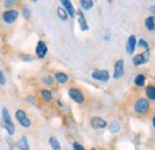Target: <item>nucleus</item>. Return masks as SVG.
<instances>
[{"label":"nucleus","instance_id":"f257e3e1","mask_svg":"<svg viewBox=\"0 0 155 150\" xmlns=\"http://www.w3.org/2000/svg\"><path fill=\"white\" fill-rule=\"evenodd\" d=\"M150 111V103L149 99L144 98V96H140L137 98L134 103V112L138 116H144Z\"/></svg>","mask_w":155,"mask_h":150},{"label":"nucleus","instance_id":"f03ea898","mask_svg":"<svg viewBox=\"0 0 155 150\" xmlns=\"http://www.w3.org/2000/svg\"><path fill=\"white\" fill-rule=\"evenodd\" d=\"M68 95L77 104H84L85 103V95L82 93V91L78 87H69L68 88Z\"/></svg>","mask_w":155,"mask_h":150},{"label":"nucleus","instance_id":"7ed1b4c3","mask_svg":"<svg viewBox=\"0 0 155 150\" xmlns=\"http://www.w3.org/2000/svg\"><path fill=\"white\" fill-rule=\"evenodd\" d=\"M16 118H17L18 123H19L23 128L29 129V128L31 126V120H30V118H28L25 111H23V110H17V111H16Z\"/></svg>","mask_w":155,"mask_h":150},{"label":"nucleus","instance_id":"20e7f679","mask_svg":"<svg viewBox=\"0 0 155 150\" xmlns=\"http://www.w3.org/2000/svg\"><path fill=\"white\" fill-rule=\"evenodd\" d=\"M18 16H19V12H18L17 10L11 8V10L5 11L1 17H2V20H4L6 24H13V23L17 20Z\"/></svg>","mask_w":155,"mask_h":150},{"label":"nucleus","instance_id":"39448f33","mask_svg":"<svg viewBox=\"0 0 155 150\" xmlns=\"http://www.w3.org/2000/svg\"><path fill=\"white\" fill-rule=\"evenodd\" d=\"M150 58V51H143L141 54H137L133 57V64L134 66H142L146 64Z\"/></svg>","mask_w":155,"mask_h":150},{"label":"nucleus","instance_id":"423d86ee","mask_svg":"<svg viewBox=\"0 0 155 150\" xmlns=\"http://www.w3.org/2000/svg\"><path fill=\"white\" fill-rule=\"evenodd\" d=\"M92 77L97 81L101 82H107L110 80V73L106 69H94L92 72Z\"/></svg>","mask_w":155,"mask_h":150},{"label":"nucleus","instance_id":"0eeeda50","mask_svg":"<svg viewBox=\"0 0 155 150\" xmlns=\"http://www.w3.org/2000/svg\"><path fill=\"white\" fill-rule=\"evenodd\" d=\"M124 75V61L120 58V60H117L116 63H115V67H114V79H120L122 76Z\"/></svg>","mask_w":155,"mask_h":150},{"label":"nucleus","instance_id":"6e6552de","mask_svg":"<svg viewBox=\"0 0 155 150\" xmlns=\"http://www.w3.org/2000/svg\"><path fill=\"white\" fill-rule=\"evenodd\" d=\"M90 124L93 129H105L107 126V122L101 117H92Z\"/></svg>","mask_w":155,"mask_h":150},{"label":"nucleus","instance_id":"1a4fd4ad","mask_svg":"<svg viewBox=\"0 0 155 150\" xmlns=\"http://www.w3.org/2000/svg\"><path fill=\"white\" fill-rule=\"evenodd\" d=\"M47 53H48V47H47L45 42L38 41V43L36 45V55H37V57L42 60V58L47 56Z\"/></svg>","mask_w":155,"mask_h":150},{"label":"nucleus","instance_id":"9d476101","mask_svg":"<svg viewBox=\"0 0 155 150\" xmlns=\"http://www.w3.org/2000/svg\"><path fill=\"white\" fill-rule=\"evenodd\" d=\"M61 4H62V6H63V8L67 11L68 16H69L71 18H74L75 15H77V12H75V8H74L73 4H72L69 0H61Z\"/></svg>","mask_w":155,"mask_h":150},{"label":"nucleus","instance_id":"9b49d317","mask_svg":"<svg viewBox=\"0 0 155 150\" xmlns=\"http://www.w3.org/2000/svg\"><path fill=\"white\" fill-rule=\"evenodd\" d=\"M136 43H137V39L134 35L129 36L128 41H127V45H125V49H127V53L130 55L135 51V48H136Z\"/></svg>","mask_w":155,"mask_h":150},{"label":"nucleus","instance_id":"f8f14e48","mask_svg":"<svg viewBox=\"0 0 155 150\" xmlns=\"http://www.w3.org/2000/svg\"><path fill=\"white\" fill-rule=\"evenodd\" d=\"M77 15L79 16V20H78V23H79L80 30H81V31H87V30L90 29V26L87 25V21H86V18H85V16H84L82 11H78Z\"/></svg>","mask_w":155,"mask_h":150},{"label":"nucleus","instance_id":"ddd939ff","mask_svg":"<svg viewBox=\"0 0 155 150\" xmlns=\"http://www.w3.org/2000/svg\"><path fill=\"white\" fill-rule=\"evenodd\" d=\"M1 126H2L4 130H6V132L8 133V136H13V135H15L16 129H15L13 122H2V123H1Z\"/></svg>","mask_w":155,"mask_h":150},{"label":"nucleus","instance_id":"4468645a","mask_svg":"<svg viewBox=\"0 0 155 150\" xmlns=\"http://www.w3.org/2000/svg\"><path fill=\"white\" fill-rule=\"evenodd\" d=\"M55 80L58 81V83H61V85H66L69 79H68V75L66 74V73H63V72H56L55 73Z\"/></svg>","mask_w":155,"mask_h":150},{"label":"nucleus","instance_id":"2eb2a0df","mask_svg":"<svg viewBox=\"0 0 155 150\" xmlns=\"http://www.w3.org/2000/svg\"><path fill=\"white\" fill-rule=\"evenodd\" d=\"M39 95H41L42 100L45 101V103H50L53 100V93L49 90H41L39 91Z\"/></svg>","mask_w":155,"mask_h":150},{"label":"nucleus","instance_id":"dca6fc26","mask_svg":"<svg viewBox=\"0 0 155 150\" xmlns=\"http://www.w3.org/2000/svg\"><path fill=\"white\" fill-rule=\"evenodd\" d=\"M19 150H30V147H29V142H28V137L26 136H23L20 137V139L17 143Z\"/></svg>","mask_w":155,"mask_h":150},{"label":"nucleus","instance_id":"f3484780","mask_svg":"<svg viewBox=\"0 0 155 150\" xmlns=\"http://www.w3.org/2000/svg\"><path fill=\"white\" fill-rule=\"evenodd\" d=\"M144 25H146V28H147L148 30H150V31L155 30V17L154 16H149V17H147L146 20H144Z\"/></svg>","mask_w":155,"mask_h":150},{"label":"nucleus","instance_id":"a211bd4d","mask_svg":"<svg viewBox=\"0 0 155 150\" xmlns=\"http://www.w3.org/2000/svg\"><path fill=\"white\" fill-rule=\"evenodd\" d=\"M146 95H147V99L155 101V86H153V85L147 86L146 87Z\"/></svg>","mask_w":155,"mask_h":150},{"label":"nucleus","instance_id":"6ab92c4d","mask_svg":"<svg viewBox=\"0 0 155 150\" xmlns=\"http://www.w3.org/2000/svg\"><path fill=\"white\" fill-rule=\"evenodd\" d=\"M134 82L137 87H143L146 85V76L143 74H137L134 79Z\"/></svg>","mask_w":155,"mask_h":150},{"label":"nucleus","instance_id":"aec40b11","mask_svg":"<svg viewBox=\"0 0 155 150\" xmlns=\"http://www.w3.org/2000/svg\"><path fill=\"white\" fill-rule=\"evenodd\" d=\"M49 144H50V147H51V150H62L61 149L60 143H58V138L54 137V136L49 137Z\"/></svg>","mask_w":155,"mask_h":150},{"label":"nucleus","instance_id":"412c9836","mask_svg":"<svg viewBox=\"0 0 155 150\" xmlns=\"http://www.w3.org/2000/svg\"><path fill=\"white\" fill-rule=\"evenodd\" d=\"M79 4H80V6H81L84 10H90V8L93 7L94 1H92V0H80Z\"/></svg>","mask_w":155,"mask_h":150},{"label":"nucleus","instance_id":"4be33fe9","mask_svg":"<svg viewBox=\"0 0 155 150\" xmlns=\"http://www.w3.org/2000/svg\"><path fill=\"white\" fill-rule=\"evenodd\" d=\"M56 12H58V18L61 19V20H67V18L69 17V16H68V13H67V11H66L63 7H58Z\"/></svg>","mask_w":155,"mask_h":150},{"label":"nucleus","instance_id":"5701e85b","mask_svg":"<svg viewBox=\"0 0 155 150\" xmlns=\"http://www.w3.org/2000/svg\"><path fill=\"white\" fill-rule=\"evenodd\" d=\"M109 131L112 132V133H117V132L120 131V124L118 122H112L110 125H109Z\"/></svg>","mask_w":155,"mask_h":150},{"label":"nucleus","instance_id":"b1692460","mask_svg":"<svg viewBox=\"0 0 155 150\" xmlns=\"http://www.w3.org/2000/svg\"><path fill=\"white\" fill-rule=\"evenodd\" d=\"M137 43H138V47L144 48V51H150V49H149V44H148V42H147L144 38H140Z\"/></svg>","mask_w":155,"mask_h":150},{"label":"nucleus","instance_id":"393cba45","mask_svg":"<svg viewBox=\"0 0 155 150\" xmlns=\"http://www.w3.org/2000/svg\"><path fill=\"white\" fill-rule=\"evenodd\" d=\"M43 82H44L45 85H48V86H53L54 82H55V80H54V77H53L51 75H48V76H45V77L43 79Z\"/></svg>","mask_w":155,"mask_h":150},{"label":"nucleus","instance_id":"a878e982","mask_svg":"<svg viewBox=\"0 0 155 150\" xmlns=\"http://www.w3.org/2000/svg\"><path fill=\"white\" fill-rule=\"evenodd\" d=\"M21 13H23V17H24L25 19H29L30 18V16H31V12H30V10H29L28 6H23V8H21Z\"/></svg>","mask_w":155,"mask_h":150},{"label":"nucleus","instance_id":"bb28decb","mask_svg":"<svg viewBox=\"0 0 155 150\" xmlns=\"http://www.w3.org/2000/svg\"><path fill=\"white\" fill-rule=\"evenodd\" d=\"M13 5H16V1H13V0H6V1H4V6L5 7H13Z\"/></svg>","mask_w":155,"mask_h":150},{"label":"nucleus","instance_id":"cd10ccee","mask_svg":"<svg viewBox=\"0 0 155 150\" xmlns=\"http://www.w3.org/2000/svg\"><path fill=\"white\" fill-rule=\"evenodd\" d=\"M5 83H6V76H5V74L2 73V70L0 69V85L4 86Z\"/></svg>","mask_w":155,"mask_h":150},{"label":"nucleus","instance_id":"c85d7f7f","mask_svg":"<svg viewBox=\"0 0 155 150\" xmlns=\"http://www.w3.org/2000/svg\"><path fill=\"white\" fill-rule=\"evenodd\" d=\"M20 58H21L23 61H26V62L32 61V56H30V55H28V54H23V55H20Z\"/></svg>","mask_w":155,"mask_h":150},{"label":"nucleus","instance_id":"c756f323","mask_svg":"<svg viewBox=\"0 0 155 150\" xmlns=\"http://www.w3.org/2000/svg\"><path fill=\"white\" fill-rule=\"evenodd\" d=\"M73 148H74V150H85V148L78 142H73Z\"/></svg>","mask_w":155,"mask_h":150},{"label":"nucleus","instance_id":"7c9ffc66","mask_svg":"<svg viewBox=\"0 0 155 150\" xmlns=\"http://www.w3.org/2000/svg\"><path fill=\"white\" fill-rule=\"evenodd\" d=\"M26 100H28L29 103H31V104H35V96H31V95H29V96L26 98Z\"/></svg>","mask_w":155,"mask_h":150},{"label":"nucleus","instance_id":"2f4dec72","mask_svg":"<svg viewBox=\"0 0 155 150\" xmlns=\"http://www.w3.org/2000/svg\"><path fill=\"white\" fill-rule=\"evenodd\" d=\"M149 11H150V12H154L155 13V6H150V7H149Z\"/></svg>","mask_w":155,"mask_h":150},{"label":"nucleus","instance_id":"473e14b6","mask_svg":"<svg viewBox=\"0 0 155 150\" xmlns=\"http://www.w3.org/2000/svg\"><path fill=\"white\" fill-rule=\"evenodd\" d=\"M153 126L155 128V114H154V117H153Z\"/></svg>","mask_w":155,"mask_h":150},{"label":"nucleus","instance_id":"72a5a7b5","mask_svg":"<svg viewBox=\"0 0 155 150\" xmlns=\"http://www.w3.org/2000/svg\"><path fill=\"white\" fill-rule=\"evenodd\" d=\"M58 106H62V103H61L60 100H58Z\"/></svg>","mask_w":155,"mask_h":150},{"label":"nucleus","instance_id":"f704fd0d","mask_svg":"<svg viewBox=\"0 0 155 150\" xmlns=\"http://www.w3.org/2000/svg\"><path fill=\"white\" fill-rule=\"evenodd\" d=\"M8 150H13V148H12V145H10V148H8Z\"/></svg>","mask_w":155,"mask_h":150},{"label":"nucleus","instance_id":"c9c22d12","mask_svg":"<svg viewBox=\"0 0 155 150\" xmlns=\"http://www.w3.org/2000/svg\"><path fill=\"white\" fill-rule=\"evenodd\" d=\"M91 150H97V149H96V148H92V149H91Z\"/></svg>","mask_w":155,"mask_h":150},{"label":"nucleus","instance_id":"e433bc0d","mask_svg":"<svg viewBox=\"0 0 155 150\" xmlns=\"http://www.w3.org/2000/svg\"><path fill=\"white\" fill-rule=\"evenodd\" d=\"M154 80H155V77H154Z\"/></svg>","mask_w":155,"mask_h":150}]
</instances>
